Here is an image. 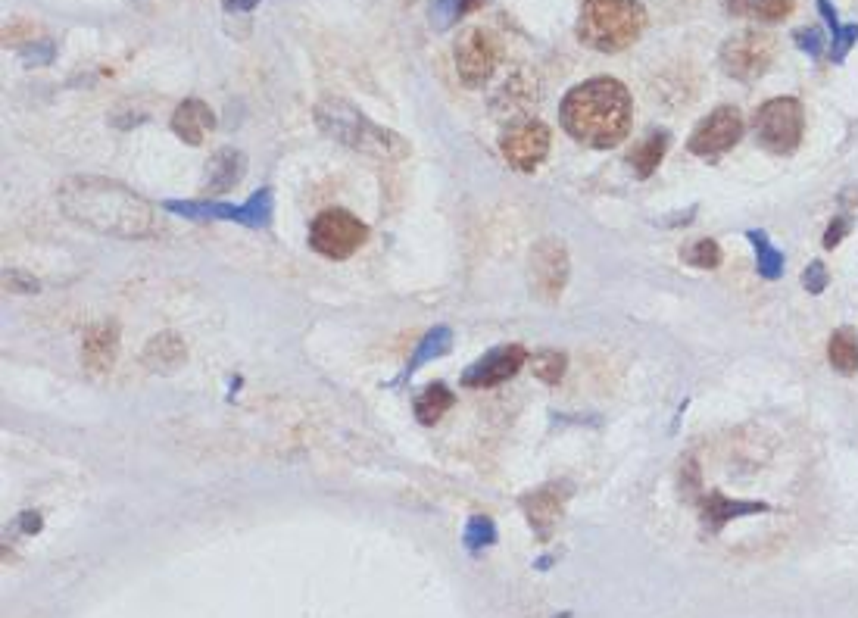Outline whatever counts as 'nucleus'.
<instances>
[{"mask_svg":"<svg viewBox=\"0 0 858 618\" xmlns=\"http://www.w3.org/2000/svg\"><path fill=\"white\" fill-rule=\"evenodd\" d=\"M60 210L66 219L82 225L88 231L107 238H153L156 231H163V222L156 216L153 206L110 178L97 175H75L66 178L60 185Z\"/></svg>","mask_w":858,"mask_h":618,"instance_id":"1","label":"nucleus"},{"mask_svg":"<svg viewBox=\"0 0 858 618\" xmlns=\"http://www.w3.org/2000/svg\"><path fill=\"white\" fill-rule=\"evenodd\" d=\"M631 91L618 79H590L575 85L559 107L562 128L584 147L609 150L624 141L631 128Z\"/></svg>","mask_w":858,"mask_h":618,"instance_id":"2","label":"nucleus"},{"mask_svg":"<svg viewBox=\"0 0 858 618\" xmlns=\"http://www.w3.org/2000/svg\"><path fill=\"white\" fill-rule=\"evenodd\" d=\"M316 125L328 138L362 153V157H372V160H406L409 157V144L397 132L372 122L366 113L356 110L350 100L328 97L316 103Z\"/></svg>","mask_w":858,"mask_h":618,"instance_id":"3","label":"nucleus"},{"mask_svg":"<svg viewBox=\"0 0 858 618\" xmlns=\"http://www.w3.org/2000/svg\"><path fill=\"white\" fill-rule=\"evenodd\" d=\"M646 29V10L640 0H584L578 16L581 44L600 50V54H618L628 50Z\"/></svg>","mask_w":858,"mask_h":618,"instance_id":"4","label":"nucleus"},{"mask_svg":"<svg viewBox=\"0 0 858 618\" xmlns=\"http://www.w3.org/2000/svg\"><path fill=\"white\" fill-rule=\"evenodd\" d=\"M805 110L796 97H774L756 110V138L768 153L790 157L802 144Z\"/></svg>","mask_w":858,"mask_h":618,"instance_id":"5","label":"nucleus"},{"mask_svg":"<svg viewBox=\"0 0 858 618\" xmlns=\"http://www.w3.org/2000/svg\"><path fill=\"white\" fill-rule=\"evenodd\" d=\"M777 57V41L774 35L768 32H756V29H746V32H737L731 35L721 50H718V60H721V69L731 75V79L749 85V82H759L762 75L771 69Z\"/></svg>","mask_w":858,"mask_h":618,"instance_id":"6","label":"nucleus"},{"mask_svg":"<svg viewBox=\"0 0 858 618\" xmlns=\"http://www.w3.org/2000/svg\"><path fill=\"white\" fill-rule=\"evenodd\" d=\"M369 241V225L350 210H325L309 225V247L325 260H347Z\"/></svg>","mask_w":858,"mask_h":618,"instance_id":"7","label":"nucleus"},{"mask_svg":"<svg viewBox=\"0 0 858 618\" xmlns=\"http://www.w3.org/2000/svg\"><path fill=\"white\" fill-rule=\"evenodd\" d=\"M453 57H456L459 82L465 88H481L493 79V72H497L503 60V44L487 29H468L456 38Z\"/></svg>","mask_w":858,"mask_h":618,"instance_id":"8","label":"nucleus"},{"mask_svg":"<svg viewBox=\"0 0 858 618\" xmlns=\"http://www.w3.org/2000/svg\"><path fill=\"white\" fill-rule=\"evenodd\" d=\"M568 247L559 238H543L534 244L531 250V263H528V281H531V294L543 303H556L568 285Z\"/></svg>","mask_w":858,"mask_h":618,"instance_id":"9","label":"nucleus"},{"mask_svg":"<svg viewBox=\"0 0 858 618\" xmlns=\"http://www.w3.org/2000/svg\"><path fill=\"white\" fill-rule=\"evenodd\" d=\"M550 144H553L550 128H546L543 122H537V119H525V122H515L512 128H506V135L500 141V150H503V157H506V163L512 169L534 172L546 160Z\"/></svg>","mask_w":858,"mask_h":618,"instance_id":"10","label":"nucleus"},{"mask_svg":"<svg viewBox=\"0 0 858 618\" xmlns=\"http://www.w3.org/2000/svg\"><path fill=\"white\" fill-rule=\"evenodd\" d=\"M743 138V116L737 107H718L702 119L690 135V153L696 157H721Z\"/></svg>","mask_w":858,"mask_h":618,"instance_id":"11","label":"nucleus"},{"mask_svg":"<svg viewBox=\"0 0 858 618\" xmlns=\"http://www.w3.org/2000/svg\"><path fill=\"white\" fill-rule=\"evenodd\" d=\"M528 363V350L522 344H503L493 347L490 353H484L481 359H475L472 366L462 372V384L472 391L481 388H497V384L515 378L522 372V366Z\"/></svg>","mask_w":858,"mask_h":618,"instance_id":"12","label":"nucleus"},{"mask_svg":"<svg viewBox=\"0 0 858 618\" xmlns=\"http://www.w3.org/2000/svg\"><path fill=\"white\" fill-rule=\"evenodd\" d=\"M568 497H571V487L565 481H550V484H543V487H537V491L522 497L525 519L540 540H550L556 534V525L562 522Z\"/></svg>","mask_w":858,"mask_h":618,"instance_id":"13","label":"nucleus"},{"mask_svg":"<svg viewBox=\"0 0 858 618\" xmlns=\"http://www.w3.org/2000/svg\"><path fill=\"white\" fill-rule=\"evenodd\" d=\"M119 325L116 322H97L85 331L82 341V369L91 378H107L119 359Z\"/></svg>","mask_w":858,"mask_h":618,"instance_id":"14","label":"nucleus"},{"mask_svg":"<svg viewBox=\"0 0 858 618\" xmlns=\"http://www.w3.org/2000/svg\"><path fill=\"white\" fill-rule=\"evenodd\" d=\"M141 363L153 375H172L188 363V344L175 331H160L144 344Z\"/></svg>","mask_w":858,"mask_h":618,"instance_id":"15","label":"nucleus"},{"mask_svg":"<svg viewBox=\"0 0 858 618\" xmlns=\"http://www.w3.org/2000/svg\"><path fill=\"white\" fill-rule=\"evenodd\" d=\"M771 512L768 503H752V500H727L724 494H709L699 500V515L709 534H721V528L743 515H762Z\"/></svg>","mask_w":858,"mask_h":618,"instance_id":"16","label":"nucleus"},{"mask_svg":"<svg viewBox=\"0 0 858 618\" xmlns=\"http://www.w3.org/2000/svg\"><path fill=\"white\" fill-rule=\"evenodd\" d=\"M169 125H172V132H175L181 141L191 144V147H197V144L206 141V135L213 132L216 116H213V110L206 107L203 100L191 97V100H185V103H178Z\"/></svg>","mask_w":858,"mask_h":618,"instance_id":"17","label":"nucleus"},{"mask_svg":"<svg viewBox=\"0 0 858 618\" xmlns=\"http://www.w3.org/2000/svg\"><path fill=\"white\" fill-rule=\"evenodd\" d=\"M244 172H247L244 153L234 147H222L210 160V169H206V188H210V194H225L241 182Z\"/></svg>","mask_w":858,"mask_h":618,"instance_id":"18","label":"nucleus"},{"mask_svg":"<svg viewBox=\"0 0 858 618\" xmlns=\"http://www.w3.org/2000/svg\"><path fill=\"white\" fill-rule=\"evenodd\" d=\"M453 403H456V394L447 388L444 381H434L419 397H415V419L431 428L447 416V409H453Z\"/></svg>","mask_w":858,"mask_h":618,"instance_id":"19","label":"nucleus"},{"mask_svg":"<svg viewBox=\"0 0 858 618\" xmlns=\"http://www.w3.org/2000/svg\"><path fill=\"white\" fill-rule=\"evenodd\" d=\"M731 16H746L759 22H780L793 13L796 0H721Z\"/></svg>","mask_w":858,"mask_h":618,"instance_id":"20","label":"nucleus"},{"mask_svg":"<svg viewBox=\"0 0 858 618\" xmlns=\"http://www.w3.org/2000/svg\"><path fill=\"white\" fill-rule=\"evenodd\" d=\"M668 144H671L668 132H653L646 141H640V144L628 153V166L634 169V175H637V178H649V175H653V172L659 169V163L665 160Z\"/></svg>","mask_w":858,"mask_h":618,"instance_id":"21","label":"nucleus"},{"mask_svg":"<svg viewBox=\"0 0 858 618\" xmlns=\"http://www.w3.org/2000/svg\"><path fill=\"white\" fill-rule=\"evenodd\" d=\"M827 359L840 375L858 372V334L852 328H837L827 344Z\"/></svg>","mask_w":858,"mask_h":618,"instance_id":"22","label":"nucleus"},{"mask_svg":"<svg viewBox=\"0 0 858 618\" xmlns=\"http://www.w3.org/2000/svg\"><path fill=\"white\" fill-rule=\"evenodd\" d=\"M453 350V331L447 328V325H440V328H431L425 338H422V344L415 347V353H412V363L406 366V375H412V372H419L422 366H428L431 359H440V356H447Z\"/></svg>","mask_w":858,"mask_h":618,"instance_id":"23","label":"nucleus"},{"mask_svg":"<svg viewBox=\"0 0 858 618\" xmlns=\"http://www.w3.org/2000/svg\"><path fill=\"white\" fill-rule=\"evenodd\" d=\"M746 238H749V244L756 247V269H759V275L762 278H768V281H777L780 275H784V253H780L771 241H768V235L765 231H746Z\"/></svg>","mask_w":858,"mask_h":618,"instance_id":"24","label":"nucleus"},{"mask_svg":"<svg viewBox=\"0 0 858 618\" xmlns=\"http://www.w3.org/2000/svg\"><path fill=\"white\" fill-rule=\"evenodd\" d=\"M462 544L465 550L472 556H481L484 550H490L493 544H497V525H493L490 515H472V519L465 522V531H462Z\"/></svg>","mask_w":858,"mask_h":618,"instance_id":"25","label":"nucleus"},{"mask_svg":"<svg viewBox=\"0 0 858 618\" xmlns=\"http://www.w3.org/2000/svg\"><path fill=\"white\" fill-rule=\"evenodd\" d=\"M484 7V0H434V7H431V25L437 32H447V29H453V25L462 19V16H468V13H475V10H481Z\"/></svg>","mask_w":858,"mask_h":618,"instance_id":"26","label":"nucleus"},{"mask_svg":"<svg viewBox=\"0 0 858 618\" xmlns=\"http://www.w3.org/2000/svg\"><path fill=\"white\" fill-rule=\"evenodd\" d=\"M565 369H568V356L559 353V350H543V353H537L531 359V372L543 384H559Z\"/></svg>","mask_w":858,"mask_h":618,"instance_id":"27","label":"nucleus"},{"mask_svg":"<svg viewBox=\"0 0 858 618\" xmlns=\"http://www.w3.org/2000/svg\"><path fill=\"white\" fill-rule=\"evenodd\" d=\"M238 222L247 225V228H266V225L272 222V191H269V188L256 191V194L241 206Z\"/></svg>","mask_w":858,"mask_h":618,"instance_id":"28","label":"nucleus"},{"mask_svg":"<svg viewBox=\"0 0 858 618\" xmlns=\"http://www.w3.org/2000/svg\"><path fill=\"white\" fill-rule=\"evenodd\" d=\"M509 100V107H528L531 100H537V79H531L528 72H518L503 85V94Z\"/></svg>","mask_w":858,"mask_h":618,"instance_id":"29","label":"nucleus"},{"mask_svg":"<svg viewBox=\"0 0 858 618\" xmlns=\"http://www.w3.org/2000/svg\"><path fill=\"white\" fill-rule=\"evenodd\" d=\"M681 256L696 269H718L721 266V247L715 241H709V238L690 244L687 250H681Z\"/></svg>","mask_w":858,"mask_h":618,"instance_id":"30","label":"nucleus"},{"mask_svg":"<svg viewBox=\"0 0 858 618\" xmlns=\"http://www.w3.org/2000/svg\"><path fill=\"white\" fill-rule=\"evenodd\" d=\"M858 41V25H840V29L834 32V44H830V60L834 63H843V57L849 54V47Z\"/></svg>","mask_w":858,"mask_h":618,"instance_id":"31","label":"nucleus"},{"mask_svg":"<svg viewBox=\"0 0 858 618\" xmlns=\"http://www.w3.org/2000/svg\"><path fill=\"white\" fill-rule=\"evenodd\" d=\"M802 285L809 294H821L827 288V266L824 263H809V269L802 272Z\"/></svg>","mask_w":858,"mask_h":618,"instance_id":"32","label":"nucleus"},{"mask_svg":"<svg viewBox=\"0 0 858 618\" xmlns=\"http://www.w3.org/2000/svg\"><path fill=\"white\" fill-rule=\"evenodd\" d=\"M793 38H796V44H799L809 57H821V50H824V35H821L818 29H799Z\"/></svg>","mask_w":858,"mask_h":618,"instance_id":"33","label":"nucleus"},{"mask_svg":"<svg viewBox=\"0 0 858 618\" xmlns=\"http://www.w3.org/2000/svg\"><path fill=\"white\" fill-rule=\"evenodd\" d=\"M849 228H852V222L846 219V216H837L834 222L827 225V235H824V247L827 250H834L837 244H843V238L849 235Z\"/></svg>","mask_w":858,"mask_h":618,"instance_id":"34","label":"nucleus"},{"mask_svg":"<svg viewBox=\"0 0 858 618\" xmlns=\"http://www.w3.org/2000/svg\"><path fill=\"white\" fill-rule=\"evenodd\" d=\"M16 528H19L22 534H41V528H44L41 512H35V509H25V512H19Z\"/></svg>","mask_w":858,"mask_h":618,"instance_id":"35","label":"nucleus"},{"mask_svg":"<svg viewBox=\"0 0 858 618\" xmlns=\"http://www.w3.org/2000/svg\"><path fill=\"white\" fill-rule=\"evenodd\" d=\"M4 281H7V291H25V294H35V291H38V281H35V278H25V275H19V272H7Z\"/></svg>","mask_w":858,"mask_h":618,"instance_id":"36","label":"nucleus"},{"mask_svg":"<svg viewBox=\"0 0 858 618\" xmlns=\"http://www.w3.org/2000/svg\"><path fill=\"white\" fill-rule=\"evenodd\" d=\"M818 10H821L824 22L830 25V32H837V29H840V22H837V10L830 7V0H818Z\"/></svg>","mask_w":858,"mask_h":618,"instance_id":"37","label":"nucleus"},{"mask_svg":"<svg viewBox=\"0 0 858 618\" xmlns=\"http://www.w3.org/2000/svg\"><path fill=\"white\" fill-rule=\"evenodd\" d=\"M259 7V0H225V10L228 13H250Z\"/></svg>","mask_w":858,"mask_h":618,"instance_id":"38","label":"nucleus"},{"mask_svg":"<svg viewBox=\"0 0 858 618\" xmlns=\"http://www.w3.org/2000/svg\"><path fill=\"white\" fill-rule=\"evenodd\" d=\"M553 562H556L553 556H540V559H537L534 565H537V569H540V572H546V569H553Z\"/></svg>","mask_w":858,"mask_h":618,"instance_id":"39","label":"nucleus"}]
</instances>
